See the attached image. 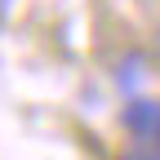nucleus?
Segmentation results:
<instances>
[{
	"instance_id": "nucleus-1",
	"label": "nucleus",
	"mask_w": 160,
	"mask_h": 160,
	"mask_svg": "<svg viewBox=\"0 0 160 160\" xmlns=\"http://www.w3.org/2000/svg\"><path fill=\"white\" fill-rule=\"evenodd\" d=\"M120 120L129 129L125 160H160V98H133Z\"/></svg>"
},
{
	"instance_id": "nucleus-2",
	"label": "nucleus",
	"mask_w": 160,
	"mask_h": 160,
	"mask_svg": "<svg viewBox=\"0 0 160 160\" xmlns=\"http://www.w3.org/2000/svg\"><path fill=\"white\" fill-rule=\"evenodd\" d=\"M156 49H160V27H156Z\"/></svg>"
}]
</instances>
